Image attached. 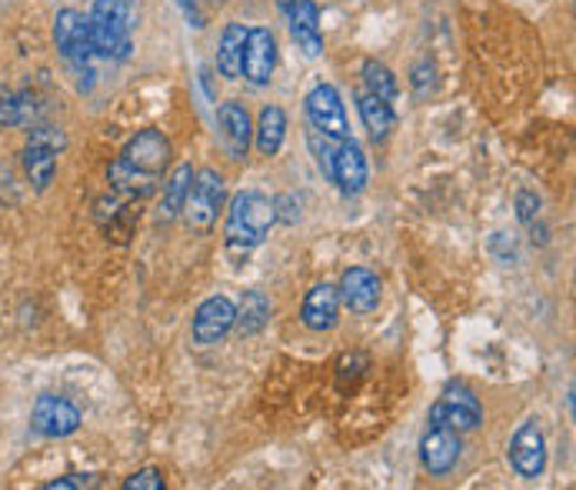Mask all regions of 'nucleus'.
Returning <instances> with one entry per match:
<instances>
[{"label": "nucleus", "mask_w": 576, "mask_h": 490, "mask_svg": "<svg viewBox=\"0 0 576 490\" xmlns=\"http://www.w3.org/2000/svg\"><path fill=\"white\" fill-rule=\"evenodd\" d=\"M31 424L44 437H71L81 427V411L67 397L44 394V397H38V404L31 411Z\"/></svg>", "instance_id": "11"}, {"label": "nucleus", "mask_w": 576, "mask_h": 490, "mask_svg": "<svg viewBox=\"0 0 576 490\" xmlns=\"http://www.w3.org/2000/svg\"><path fill=\"white\" fill-rule=\"evenodd\" d=\"M217 124H221V140H224L227 153H231L234 160H244V157H247V147H250V134H254V124H250L247 107L237 104V100L221 104Z\"/></svg>", "instance_id": "16"}, {"label": "nucleus", "mask_w": 576, "mask_h": 490, "mask_svg": "<svg viewBox=\"0 0 576 490\" xmlns=\"http://www.w3.org/2000/svg\"><path fill=\"white\" fill-rule=\"evenodd\" d=\"M274 221H277V204L267 194L241 191L227 207V224H224L227 251L234 257H247L250 251H257L267 241Z\"/></svg>", "instance_id": "2"}, {"label": "nucleus", "mask_w": 576, "mask_h": 490, "mask_svg": "<svg viewBox=\"0 0 576 490\" xmlns=\"http://www.w3.org/2000/svg\"><path fill=\"white\" fill-rule=\"evenodd\" d=\"M64 147V137L54 127H34L31 140L24 147V171L38 191H44L54 181L57 171V150Z\"/></svg>", "instance_id": "7"}, {"label": "nucleus", "mask_w": 576, "mask_h": 490, "mask_svg": "<svg viewBox=\"0 0 576 490\" xmlns=\"http://www.w3.org/2000/svg\"><path fill=\"white\" fill-rule=\"evenodd\" d=\"M190 184H194V168H190V163H180V168H173V174L163 184V198H160V221L163 224H170L173 217L183 214Z\"/></svg>", "instance_id": "20"}, {"label": "nucleus", "mask_w": 576, "mask_h": 490, "mask_svg": "<svg viewBox=\"0 0 576 490\" xmlns=\"http://www.w3.org/2000/svg\"><path fill=\"white\" fill-rule=\"evenodd\" d=\"M124 490H163V473L157 467H143L124 480Z\"/></svg>", "instance_id": "26"}, {"label": "nucleus", "mask_w": 576, "mask_h": 490, "mask_svg": "<svg viewBox=\"0 0 576 490\" xmlns=\"http://www.w3.org/2000/svg\"><path fill=\"white\" fill-rule=\"evenodd\" d=\"M337 313H340V290L333 284L310 287V294L303 297V307H300V320L307 331H317V334L333 331Z\"/></svg>", "instance_id": "15"}, {"label": "nucleus", "mask_w": 576, "mask_h": 490, "mask_svg": "<svg viewBox=\"0 0 576 490\" xmlns=\"http://www.w3.org/2000/svg\"><path fill=\"white\" fill-rule=\"evenodd\" d=\"M244 44H247V28L244 24H227L224 34H221L217 67L231 81H237L244 74Z\"/></svg>", "instance_id": "21"}, {"label": "nucleus", "mask_w": 576, "mask_h": 490, "mask_svg": "<svg viewBox=\"0 0 576 490\" xmlns=\"http://www.w3.org/2000/svg\"><path fill=\"white\" fill-rule=\"evenodd\" d=\"M307 120H310L313 130H323L330 137H350L343 100H340L337 87H330V84H317L307 94Z\"/></svg>", "instance_id": "10"}, {"label": "nucleus", "mask_w": 576, "mask_h": 490, "mask_svg": "<svg viewBox=\"0 0 576 490\" xmlns=\"http://www.w3.org/2000/svg\"><path fill=\"white\" fill-rule=\"evenodd\" d=\"M516 214H520V221H523V224H530V221L540 214V198H536V194H530V191H523V194L516 198Z\"/></svg>", "instance_id": "27"}, {"label": "nucleus", "mask_w": 576, "mask_h": 490, "mask_svg": "<svg viewBox=\"0 0 576 490\" xmlns=\"http://www.w3.org/2000/svg\"><path fill=\"white\" fill-rule=\"evenodd\" d=\"M434 414H440V420H447L454 430H477L483 424V407L463 384H450L444 397L434 404Z\"/></svg>", "instance_id": "12"}, {"label": "nucleus", "mask_w": 576, "mask_h": 490, "mask_svg": "<svg viewBox=\"0 0 576 490\" xmlns=\"http://www.w3.org/2000/svg\"><path fill=\"white\" fill-rule=\"evenodd\" d=\"M267 320H270V300H267V294L264 290H247L244 300H241V307H237V320H234L237 331L244 338L260 334L264 327H267Z\"/></svg>", "instance_id": "22"}, {"label": "nucleus", "mask_w": 576, "mask_h": 490, "mask_svg": "<svg viewBox=\"0 0 576 490\" xmlns=\"http://www.w3.org/2000/svg\"><path fill=\"white\" fill-rule=\"evenodd\" d=\"M510 464L523 480H536L546 470V437L536 420L520 424L510 440Z\"/></svg>", "instance_id": "9"}, {"label": "nucleus", "mask_w": 576, "mask_h": 490, "mask_svg": "<svg viewBox=\"0 0 576 490\" xmlns=\"http://www.w3.org/2000/svg\"><path fill=\"white\" fill-rule=\"evenodd\" d=\"M134 21L137 11L130 0H94L90 8V41H94V54L107 57V61H124L130 57L134 47Z\"/></svg>", "instance_id": "3"}, {"label": "nucleus", "mask_w": 576, "mask_h": 490, "mask_svg": "<svg viewBox=\"0 0 576 490\" xmlns=\"http://www.w3.org/2000/svg\"><path fill=\"white\" fill-rule=\"evenodd\" d=\"M277 4H280V8H284V11H290V8H294V4H297V0H277Z\"/></svg>", "instance_id": "29"}, {"label": "nucleus", "mask_w": 576, "mask_h": 490, "mask_svg": "<svg viewBox=\"0 0 576 490\" xmlns=\"http://www.w3.org/2000/svg\"><path fill=\"white\" fill-rule=\"evenodd\" d=\"M54 41H57V51L64 54V61L74 67V74L81 77V87L87 90L90 87V77H94V41H90V24L81 11H61L57 21H54Z\"/></svg>", "instance_id": "4"}, {"label": "nucleus", "mask_w": 576, "mask_h": 490, "mask_svg": "<svg viewBox=\"0 0 576 490\" xmlns=\"http://www.w3.org/2000/svg\"><path fill=\"white\" fill-rule=\"evenodd\" d=\"M224 198H227L224 178L217 171H211V168L207 171H198L194 174V184H190L186 204H183L186 224L194 227L198 234H207L217 224V214L224 211Z\"/></svg>", "instance_id": "5"}, {"label": "nucleus", "mask_w": 576, "mask_h": 490, "mask_svg": "<svg viewBox=\"0 0 576 490\" xmlns=\"http://www.w3.org/2000/svg\"><path fill=\"white\" fill-rule=\"evenodd\" d=\"M277 67V41L267 28H254L247 31V44H244V77L257 87L270 84Z\"/></svg>", "instance_id": "14"}, {"label": "nucleus", "mask_w": 576, "mask_h": 490, "mask_svg": "<svg viewBox=\"0 0 576 490\" xmlns=\"http://www.w3.org/2000/svg\"><path fill=\"white\" fill-rule=\"evenodd\" d=\"M170 163V143L160 130H140L124 150L120 157L110 163V184L120 198L137 201V198H150Z\"/></svg>", "instance_id": "1"}, {"label": "nucleus", "mask_w": 576, "mask_h": 490, "mask_svg": "<svg viewBox=\"0 0 576 490\" xmlns=\"http://www.w3.org/2000/svg\"><path fill=\"white\" fill-rule=\"evenodd\" d=\"M340 300L353 310V313H370L376 310L380 303V280L373 270L366 267H350L343 277H340Z\"/></svg>", "instance_id": "17"}, {"label": "nucleus", "mask_w": 576, "mask_h": 490, "mask_svg": "<svg viewBox=\"0 0 576 490\" xmlns=\"http://www.w3.org/2000/svg\"><path fill=\"white\" fill-rule=\"evenodd\" d=\"M284 134H287V117L280 107H264L260 110V124H257V150L264 157H274L284 147Z\"/></svg>", "instance_id": "23"}, {"label": "nucleus", "mask_w": 576, "mask_h": 490, "mask_svg": "<svg viewBox=\"0 0 576 490\" xmlns=\"http://www.w3.org/2000/svg\"><path fill=\"white\" fill-rule=\"evenodd\" d=\"M363 84H366L370 94H376L383 100H397V94H401V84H397L394 71L383 67L380 61H366L363 64Z\"/></svg>", "instance_id": "24"}, {"label": "nucleus", "mask_w": 576, "mask_h": 490, "mask_svg": "<svg viewBox=\"0 0 576 490\" xmlns=\"http://www.w3.org/2000/svg\"><path fill=\"white\" fill-rule=\"evenodd\" d=\"M38 107H34V97L31 94H18V97H8L0 104V120L11 124V127H28L34 120Z\"/></svg>", "instance_id": "25"}, {"label": "nucleus", "mask_w": 576, "mask_h": 490, "mask_svg": "<svg viewBox=\"0 0 576 490\" xmlns=\"http://www.w3.org/2000/svg\"><path fill=\"white\" fill-rule=\"evenodd\" d=\"M180 4V11H183V18L190 21V28H204V14H201V0H177Z\"/></svg>", "instance_id": "28"}, {"label": "nucleus", "mask_w": 576, "mask_h": 490, "mask_svg": "<svg viewBox=\"0 0 576 490\" xmlns=\"http://www.w3.org/2000/svg\"><path fill=\"white\" fill-rule=\"evenodd\" d=\"M460 430H454L447 420H440V414L430 411V427L424 434V444H420V454H424V467L434 473V477H444L457 467L460 460Z\"/></svg>", "instance_id": "6"}, {"label": "nucleus", "mask_w": 576, "mask_h": 490, "mask_svg": "<svg viewBox=\"0 0 576 490\" xmlns=\"http://www.w3.org/2000/svg\"><path fill=\"white\" fill-rule=\"evenodd\" d=\"M234 320H237V307L231 297L217 294V297H207L198 313H194V341L201 348H214L221 344L231 331H234Z\"/></svg>", "instance_id": "8"}, {"label": "nucleus", "mask_w": 576, "mask_h": 490, "mask_svg": "<svg viewBox=\"0 0 576 490\" xmlns=\"http://www.w3.org/2000/svg\"><path fill=\"white\" fill-rule=\"evenodd\" d=\"M366 178H370V168H366V157H363V147L350 137H343L337 143V153H333V171H330V181L343 191V194H360L366 188Z\"/></svg>", "instance_id": "13"}, {"label": "nucleus", "mask_w": 576, "mask_h": 490, "mask_svg": "<svg viewBox=\"0 0 576 490\" xmlns=\"http://www.w3.org/2000/svg\"><path fill=\"white\" fill-rule=\"evenodd\" d=\"M356 104H360V117H363L370 137H373V140H387L391 130H394V124H397L391 100H383V97H376V94H370V90H360V94H356Z\"/></svg>", "instance_id": "19"}, {"label": "nucleus", "mask_w": 576, "mask_h": 490, "mask_svg": "<svg viewBox=\"0 0 576 490\" xmlns=\"http://www.w3.org/2000/svg\"><path fill=\"white\" fill-rule=\"evenodd\" d=\"M290 34L297 41V47L307 57H320L323 54V34H320V11L310 0H297L290 8Z\"/></svg>", "instance_id": "18"}]
</instances>
